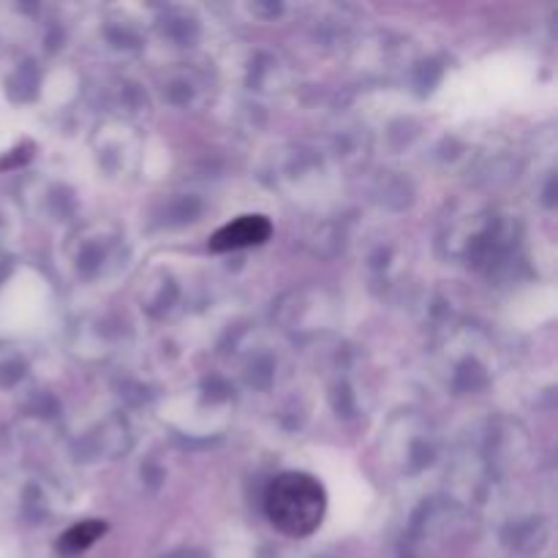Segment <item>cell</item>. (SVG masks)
I'll use <instances>...</instances> for the list:
<instances>
[{"label":"cell","instance_id":"cell-1","mask_svg":"<svg viewBox=\"0 0 558 558\" xmlns=\"http://www.w3.org/2000/svg\"><path fill=\"white\" fill-rule=\"evenodd\" d=\"M327 512L325 485L305 472H283L267 485L265 515L287 537H311Z\"/></svg>","mask_w":558,"mask_h":558},{"label":"cell","instance_id":"cell-2","mask_svg":"<svg viewBox=\"0 0 558 558\" xmlns=\"http://www.w3.org/2000/svg\"><path fill=\"white\" fill-rule=\"evenodd\" d=\"M272 234L270 218L265 216H240L229 221L227 227L218 229L210 238V251L223 254V251H240L251 248V245L267 243Z\"/></svg>","mask_w":558,"mask_h":558},{"label":"cell","instance_id":"cell-3","mask_svg":"<svg viewBox=\"0 0 558 558\" xmlns=\"http://www.w3.org/2000/svg\"><path fill=\"white\" fill-rule=\"evenodd\" d=\"M104 532H107V526H104L101 521H82L76 523V526H71L69 532L60 537L58 548L60 554L65 556H74V554H82V550L90 548L93 543H96L98 537H104Z\"/></svg>","mask_w":558,"mask_h":558}]
</instances>
